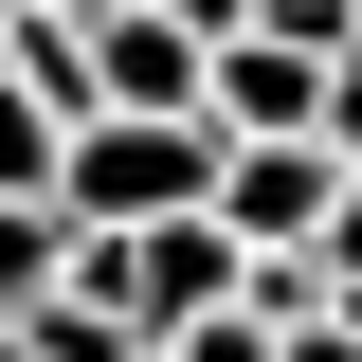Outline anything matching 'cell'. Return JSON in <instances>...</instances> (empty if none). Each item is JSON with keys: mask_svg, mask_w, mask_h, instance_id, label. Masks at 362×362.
<instances>
[{"mask_svg": "<svg viewBox=\"0 0 362 362\" xmlns=\"http://www.w3.org/2000/svg\"><path fill=\"white\" fill-rule=\"evenodd\" d=\"M37 18H90V37H109V18H145V0H37Z\"/></svg>", "mask_w": 362, "mask_h": 362, "instance_id": "cell-11", "label": "cell"}, {"mask_svg": "<svg viewBox=\"0 0 362 362\" xmlns=\"http://www.w3.org/2000/svg\"><path fill=\"white\" fill-rule=\"evenodd\" d=\"M0 362H37V326H0Z\"/></svg>", "mask_w": 362, "mask_h": 362, "instance_id": "cell-12", "label": "cell"}, {"mask_svg": "<svg viewBox=\"0 0 362 362\" xmlns=\"http://www.w3.org/2000/svg\"><path fill=\"white\" fill-rule=\"evenodd\" d=\"M326 145H344V163H362V54H344V73H326Z\"/></svg>", "mask_w": 362, "mask_h": 362, "instance_id": "cell-8", "label": "cell"}, {"mask_svg": "<svg viewBox=\"0 0 362 362\" xmlns=\"http://www.w3.org/2000/svg\"><path fill=\"white\" fill-rule=\"evenodd\" d=\"M235 145L199 127V109H90L73 163H54V218L73 235H163V218H218Z\"/></svg>", "mask_w": 362, "mask_h": 362, "instance_id": "cell-1", "label": "cell"}, {"mask_svg": "<svg viewBox=\"0 0 362 362\" xmlns=\"http://www.w3.org/2000/svg\"><path fill=\"white\" fill-rule=\"evenodd\" d=\"M326 272H344V290H362V181H344V218H326Z\"/></svg>", "mask_w": 362, "mask_h": 362, "instance_id": "cell-10", "label": "cell"}, {"mask_svg": "<svg viewBox=\"0 0 362 362\" xmlns=\"http://www.w3.org/2000/svg\"><path fill=\"white\" fill-rule=\"evenodd\" d=\"M235 290H254V235H235V218H163V235H127V308H145V344L218 326Z\"/></svg>", "mask_w": 362, "mask_h": 362, "instance_id": "cell-3", "label": "cell"}, {"mask_svg": "<svg viewBox=\"0 0 362 362\" xmlns=\"http://www.w3.org/2000/svg\"><path fill=\"white\" fill-rule=\"evenodd\" d=\"M344 145H326V127H290V145H235V181H218V218L235 235H254V254H326V218H344Z\"/></svg>", "mask_w": 362, "mask_h": 362, "instance_id": "cell-2", "label": "cell"}, {"mask_svg": "<svg viewBox=\"0 0 362 362\" xmlns=\"http://www.w3.org/2000/svg\"><path fill=\"white\" fill-rule=\"evenodd\" d=\"M326 73H344V54H308V37H235V54H218V145L326 127Z\"/></svg>", "mask_w": 362, "mask_h": 362, "instance_id": "cell-4", "label": "cell"}, {"mask_svg": "<svg viewBox=\"0 0 362 362\" xmlns=\"http://www.w3.org/2000/svg\"><path fill=\"white\" fill-rule=\"evenodd\" d=\"M290 362H362V326H344V308H326V326H290Z\"/></svg>", "mask_w": 362, "mask_h": 362, "instance_id": "cell-9", "label": "cell"}, {"mask_svg": "<svg viewBox=\"0 0 362 362\" xmlns=\"http://www.w3.org/2000/svg\"><path fill=\"white\" fill-rule=\"evenodd\" d=\"M145 362H181V344H145Z\"/></svg>", "mask_w": 362, "mask_h": 362, "instance_id": "cell-13", "label": "cell"}, {"mask_svg": "<svg viewBox=\"0 0 362 362\" xmlns=\"http://www.w3.org/2000/svg\"><path fill=\"white\" fill-rule=\"evenodd\" d=\"M109 109H199V127H218V37H181L163 0H145V18H109Z\"/></svg>", "mask_w": 362, "mask_h": 362, "instance_id": "cell-5", "label": "cell"}, {"mask_svg": "<svg viewBox=\"0 0 362 362\" xmlns=\"http://www.w3.org/2000/svg\"><path fill=\"white\" fill-rule=\"evenodd\" d=\"M54 163H73V109H37L0 73V199H54Z\"/></svg>", "mask_w": 362, "mask_h": 362, "instance_id": "cell-6", "label": "cell"}, {"mask_svg": "<svg viewBox=\"0 0 362 362\" xmlns=\"http://www.w3.org/2000/svg\"><path fill=\"white\" fill-rule=\"evenodd\" d=\"M54 272H73V218H54V199H0V326L37 308Z\"/></svg>", "mask_w": 362, "mask_h": 362, "instance_id": "cell-7", "label": "cell"}]
</instances>
